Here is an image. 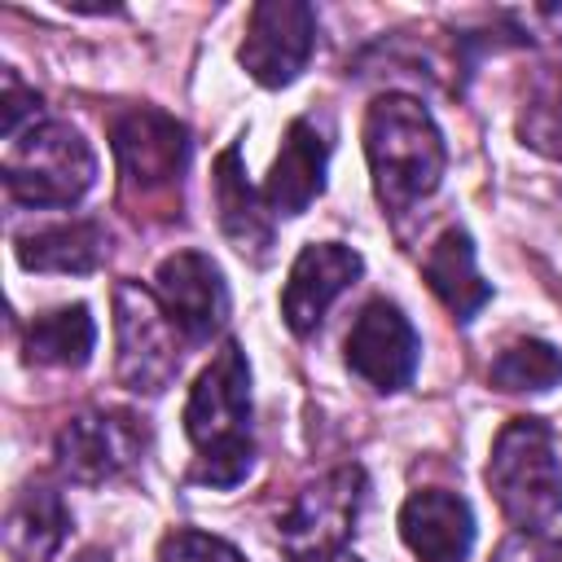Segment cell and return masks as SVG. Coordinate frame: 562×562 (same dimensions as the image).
Instances as JSON below:
<instances>
[{
    "instance_id": "6da1fadb",
    "label": "cell",
    "mask_w": 562,
    "mask_h": 562,
    "mask_svg": "<svg viewBox=\"0 0 562 562\" xmlns=\"http://www.w3.org/2000/svg\"><path fill=\"white\" fill-rule=\"evenodd\" d=\"M184 435L198 448L193 483L237 487L255 465L250 439V364L237 342H224L198 373L184 404Z\"/></svg>"
},
{
    "instance_id": "7a4b0ae2",
    "label": "cell",
    "mask_w": 562,
    "mask_h": 562,
    "mask_svg": "<svg viewBox=\"0 0 562 562\" xmlns=\"http://www.w3.org/2000/svg\"><path fill=\"white\" fill-rule=\"evenodd\" d=\"M364 154L373 189L386 211H408L439 189L443 176V136L430 110L404 92H386L364 114Z\"/></svg>"
},
{
    "instance_id": "3957f363",
    "label": "cell",
    "mask_w": 562,
    "mask_h": 562,
    "mask_svg": "<svg viewBox=\"0 0 562 562\" xmlns=\"http://www.w3.org/2000/svg\"><path fill=\"white\" fill-rule=\"evenodd\" d=\"M487 487L518 531H549L562 514V461L553 426L514 417L487 457Z\"/></svg>"
},
{
    "instance_id": "277c9868",
    "label": "cell",
    "mask_w": 562,
    "mask_h": 562,
    "mask_svg": "<svg viewBox=\"0 0 562 562\" xmlns=\"http://www.w3.org/2000/svg\"><path fill=\"white\" fill-rule=\"evenodd\" d=\"M97 180V154L70 123H31L4 154V189L22 206H75Z\"/></svg>"
},
{
    "instance_id": "5b68a950",
    "label": "cell",
    "mask_w": 562,
    "mask_h": 562,
    "mask_svg": "<svg viewBox=\"0 0 562 562\" xmlns=\"http://www.w3.org/2000/svg\"><path fill=\"white\" fill-rule=\"evenodd\" d=\"M110 140H114V158H119V176H123V198H136V206L140 202L167 206L189 167L184 123L154 105H136L110 123Z\"/></svg>"
},
{
    "instance_id": "8992f818",
    "label": "cell",
    "mask_w": 562,
    "mask_h": 562,
    "mask_svg": "<svg viewBox=\"0 0 562 562\" xmlns=\"http://www.w3.org/2000/svg\"><path fill=\"white\" fill-rule=\"evenodd\" d=\"M114 329H119V382L136 395H162L180 373L184 334L158 303V294L123 281L114 290Z\"/></svg>"
},
{
    "instance_id": "52a82bcc",
    "label": "cell",
    "mask_w": 562,
    "mask_h": 562,
    "mask_svg": "<svg viewBox=\"0 0 562 562\" xmlns=\"http://www.w3.org/2000/svg\"><path fill=\"white\" fill-rule=\"evenodd\" d=\"M364 501V470L360 465H338L325 479H316L312 487H303L290 509L281 514V549L294 562H321L329 553L342 549L356 514Z\"/></svg>"
},
{
    "instance_id": "ba28073f",
    "label": "cell",
    "mask_w": 562,
    "mask_h": 562,
    "mask_svg": "<svg viewBox=\"0 0 562 562\" xmlns=\"http://www.w3.org/2000/svg\"><path fill=\"white\" fill-rule=\"evenodd\" d=\"M316 48V9L303 0H263L250 9L241 66L263 88H285L299 79Z\"/></svg>"
},
{
    "instance_id": "9c48e42d",
    "label": "cell",
    "mask_w": 562,
    "mask_h": 562,
    "mask_svg": "<svg viewBox=\"0 0 562 562\" xmlns=\"http://www.w3.org/2000/svg\"><path fill=\"white\" fill-rule=\"evenodd\" d=\"M145 452V426L132 413L119 408H97V413H79L61 426L57 435V465L66 479L75 483H110L123 470H132Z\"/></svg>"
},
{
    "instance_id": "30bf717a",
    "label": "cell",
    "mask_w": 562,
    "mask_h": 562,
    "mask_svg": "<svg viewBox=\"0 0 562 562\" xmlns=\"http://www.w3.org/2000/svg\"><path fill=\"white\" fill-rule=\"evenodd\" d=\"M422 360V338L413 321L391 303L373 299L347 329V369L364 378L373 391H400L413 382Z\"/></svg>"
},
{
    "instance_id": "8fae6325",
    "label": "cell",
    "mask_w": 562,
    "mask_h": 562,
    "mask_svg": "<svg viewBox=\"0 0 562 562\" xmlns=\"http://www.w3.org/2000/svg\"><path fill=\"white\" fill-rule=\"evenodd\" d=\"M154 294L184 334V342H206L228 321V285L211 255L202 250H176L158 263Z\"/></svg>"
},
{
    "instance_id": "7c38bea8",
    "label": "cell",
    "mask_w": 562,
    "mask_h": 562,
    "mask_svg": "<svg viewBox=\"0 0 562 562\" xmlns=\"http://www.w3.org/2000/svg\"><path fill=\"white\" fill-rule=\"evenodd\" d=\"M360 272H364V259L351 246H342V241H312V246H303L299 259H294V268H290L285 290H281V316H285V325L299 338H307L325 321V312L334 307V299L347 285H356Z\"/></svg>"
},
{
    "instance_id": "4fadbf2b",
    "label": "cell",
    "mask_w": 562,
    "mask_h": 562,
    "mask_svg": "<svg viewBox=\"0 0 562 562\" xmlns=\"http://www.w3.org/2000/svg\"><path fill=\"white\" fill-rule=\"evenodd\" d=\"M400 536L417 562H465L474 549V509L457 492L422 487L400 509Z\"/></svg>"
},
{
    "instance_id": "5bb4252c",
    "label": "cell",
    "mask_w": 562,
    "mask_h": 562,
    "mask_svg": "<svg viewBox=\"0 0 562 562\" xmlns=\"http://www.w3.org/2000/svg\"><path fill=\"white\" fill-rule=\"evenodd\" d=\"M325 162L329 140L312 119H294L285 127V140L277 149V162L263 180V206L272 215H303L325 193Z\"/></svg>"
},
{
    "instance_id": "9a60e30c",
    "label": "cell",
    "mask_w": 562,
    "mask_h": 562,
    "mask_svg": "<svg viewBox=\"0 0 562 562\" xmlns=\"http://www.w3.org/2000/svg\"><path fill=\"white\" fill-rule=\"evenodd\" d=\"M215 206H220V228L224 237L250 255V259H268V246H272V211L263 206V193H255L246 184V171H241V149L228 145L220 158H215Z\"/></svg>"
},
{
    "instance_id": "2e32d148",
    "label": "cell",
    "mask_w": 562,
    "mask_h": 562,
    "mask_svg": "<svg viewBox=\"0 0 562 562\" xmlns=\"http://www.w3.org/2000/svg\"><path fill=\"white\" fill-rule=\"evenodd\" d=\"M422 277H426V285L435 290V299L465 325V321H474V312L492 299V285L479 277V268H474V241H470V233L465 228H443L439 237H435V246L426 250V259H422Z\"/></svg>"
},
{
    "instance_id": "e0dca14e",
    "label": "cell",
    "mask_w": 562,
    "mask_h": 562,
    "mask_svg": "<svg viewBox=\"0 0 562 562\" xmlns=\"http://www.w3.org/2000/svg\"><path fill=\"white\" fill-rule=\"evenodd\" d=\"M70 531V514H66V501L44 487V483H31L13 496L9 505V518H4V549L13 562H48L61 540Z\"/></svg>"
},
{
    "instance_id": "ac0fdd59",
    "label": "cell",
    "mask_w": 562,
    "mask_h": 562,
    "mask_svg": "<svg viewBox=\"0 0 562 562\" xmlns=\"http://www.w3.org/2000/svg\"><path fill=\"white\" fill-rule=\"evenodd\" d=\"M110 250V233L97 220H70L35 228L18 241V259L31 272H92Z\"/></svg>"
},
{
    "instance_id": "d6986e66",
    "label": "cell",
    "mask_w": 562,
    "mask_h": 562,
    "mask_svg": "<svg viewBox=\"0 0 562 562\" xmlns=\"http://www.w3.org/2000/svg\"><path fill=\"white\" fill-rule=\"evenodd\" d=\"M92 342H97V325H92L83 303H66V307L40 312L26 325V338H22L31 364H57V369L88 364Z\"/></svg>"
},
{
    "instance_id": "ffe728a7",
    "label": "cell",
    "mask_w": 562,
    "mask_h": 562,
    "mask_svg": "<svg viewBox=\"0 0 562 562\" xmlns=\"http://www.w3.org/2000/svg\"><path fill=\"white\" fill-rule=\"evenodd\" d=\"M562 382V351L544 338H518L492 360L496 391H549Z\"/></svg>"
},
{
    "instance_id": "44dd1931",
    "label": "cell",
    "mask_w": 562,
    "mask_h": 562,
    "mask_svg": "<svg viewBox=\"0 0 562 562\" xmlns=\"http://www.w3.org/2000/svg\"><path fill=\"white\" fill-rule=\"evenodd\" d=\"M522 140L562 158V66H553L536 83V92L522 110Z\"/></svg>"
},
{
    "instance_id": "7402d4cb",
    "label": "cell",
    "mask_w": 562,
    "mask_h": 562,
    "mask_svg": "<svg viewBox=\"0 0 562 562\" xmlns=\"http://www.w3.org/2000/svg\"><path fill=\"white\" fill-rule=\"evenodd\" d=\"M158 562H246L228 540L206 536V531H167L158 544Z\"/></svg>"
},
{
    "instance_id": "603a6c76",
    "label": "cell",
    "mask_w": 562,
    "mask_h": 562,
    "mask_svg": "<svg viewBox=\"0 0 562 562\" xmlns=\"http://www.w3.org/2000/svg\"><path fill=\"white\" fill-rule=\"evenodd\" d=\"M492 562H562V536L549 531H518L509 536Z\"/></svg>"
},
{
    "instance_id": "cb8c5ba5",
    "label": "cell",
    "mask_w": 562,
    "mask_h": 562,
    "mask_svg": "<svg viewBox=\"0 0 562 562\" xmlns=\"http://www.w3.org/2000/svg\"><path fill=\"white\" fill-rule=\"evenodd\" d=\"M26 114H40V97H35L31 88H22V79L9 70V75H4V110H0V127H4L9 140L22 132V119H26Z\"/></svg>"
},
{
    "instance_id": "d4e9b609",
    "label": "cell",
    "mask_w": 562,
    "mask_h": 562,
    "mask_svg": "<svg viewBox=\"0 0 562 562\" xmlns=\"http://www.w3.org/2000/svg\"><path fill=\"white\" fill-rule=\"evenodd\" d=\"M321 562H360L356 553H347V549H338V553H329V558H321Z\"/></svg>"
}]
</instances>
